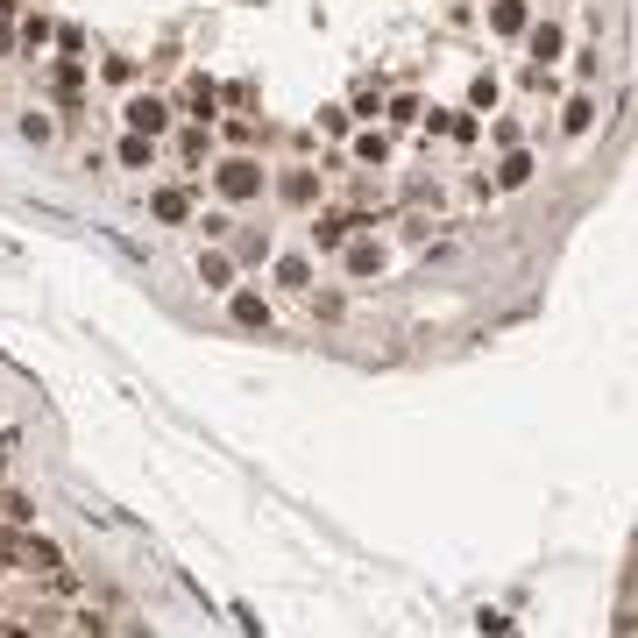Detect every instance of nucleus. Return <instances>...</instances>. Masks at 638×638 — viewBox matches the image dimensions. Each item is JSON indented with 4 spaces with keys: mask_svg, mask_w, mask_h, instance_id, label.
<instances>
[{
    "mask_svg": "<svg viewBox=\"0 0 638 638\" xmlns=\"http://www.w3.org/2000/svg\"><path fill=\"white\" fill-rule=\"evenodd\" d=\"M213 185H220V199L249 206V199H263V164H256V156H227V164L213 171Z\"/></svg>",
    "mask_w": 638,
    "mask_h": 638,
    "instance_id": "nucleus-1",
    "label": "nucleus"
},
{
    "mask_svg": "<svg viewBox=\"0 0 638 638\" xmlns=\"http://www.w3.org/2000/svg\"><path fill=\"white\" fill-rule=\"evenodd\" d=\"M121 121H128V135H164V128H171V100H156V93H135V100L121 107Z\"/></svg>",
    "mask_w": 638,
    "mask_h": 638,
    "instance_id": "nucleus-2",
    "label": "nucleus"
},
{
    "mask_svg": "<svg viewBox=\"0 0 638 638\" xmlns=\"http://www.w3.org/2000/svg\"><path fill=\"white\" fill-rule=\"evenodd\" d=\"M355 227H362L355 213H319V220H312V249H327V256L348 249V234H355Z\"/></svg>",
    "mask_w": 638,
    "mask_h": 638,
    "instance_id": "nucleus-3",
    "label": "nucleus"
},
{
    "mask_svg": "<svg viewBox=\"0 0 638 638\" xmlns=\"http://www.w3.org/2000/svg\"><path fill=\"white\" fill-rule=\"evenodd\" d=\"M185 114H192V128H213V121H220V86L192 78V86H185Z\"/></svg>",
    "mask_w": 638,
    "mask_h": 638,
    "instance_id": "nucleus-4",
    "label": "nucleus"
},
{
    "mask_svg": "<svg viewBox=\"0 0 638 638\" xmlns=\"http://www.w3.org/2000/svg\"><path fill=\"white\" fill-rule=\"evenodd\" d=\"M227 319H234V327H249V334H263V327H270V305H263L256 291H234V298H227Z\"/></svg>",
    "mask_w": 638,
    "mask_h": 638,
    "instance_id": "nucleus-5",
    "label": "nucleus"
},
{
    "mask_svg": "<svg viewBox=\"0 0 638 638\" xmlns=\"http://www.w3.org/2000/svg\"><path fill=\"white\" fill-rule=\"evenodd\" d=\"M149 213H156V220H171V227H185V220H192V192H185V185H164V192L149 199Z\"/></svg>",
    "mask_w": 638,
    "mask_h": 638,
    "instance_id": "nucleus-6",
    "label": "nucleus"
},
{
    "mask_svg": "<svg viewBox=\"0 0 638 638\" xmlns=\"http://www.w3.org/2000/svg\"><path fill=\"white\" fill-rule=\"evenodd\" d=\"M0 553H15V561L36 568V575H57V546L50 539H22V546H0Z\"/></svg>",
    "mask_w": 638,
    "mask_h": 638,
    "instance_id": "nucleus-7",
    "label": "nucleus"
},
{
    "mask_svg": "<svg viewBox=\"0 0 638 638\" xmlns=\"http://www.w3.org/2000/svg\"><path fill=\"white\" fill-rule=\"evenodd\" d=\"M490 29H497V36H525V29H532L525 0H490Z\"/></svg>",
    "mask_w": 638,
    "mask_h": 638,
    "instance_id": "nucleus-8",
    "label": "nucleus"
},
{
    "mask_svg": "<svg viewBox=\"0 0 638 638\" xmlns=\"http://www.w3.org/2000/svg\"><path fill=\"white\" fill-rule=\"evenodd\" d=\"M277 199H284V206H312V199H319V178H312V171H284V178H277Z\"/></svg>",
    "mask_w": 638,
    "mask_h": 638,
    "instance_id": "nucleus-9",
    "label": "nucleus"
},
{
    "mask_svg": "<svg viewBox=\"0 0 638 638\" xmlns=\"http://www.w3.org/2000/svg\"><path fill=\"white\" fill-rule=\"evenodd\" d=\"M341 263H348V277H376V270H383V249H376V242H348Z\"/></svg>",
    "mask_w": 638,
    "mask_h": 638,
    "instance_id": "nucleus-10",
    "label": "nucleus"
},
{
    "mask_svg": "<svg viewBox=\"0 0 638 638\" xmlns=\"http://www.w3.org/2000/svg\"><path fill=\"white\" fill-rule=\"evenodd\" d=\"M199 284H206V291H227V284H234V263H227L220 249H199Z\"/></svg>",
    "mask_w": 638,
    "mask_h": 638,
    "instance_id": "nucleus-11",
    "label": "nucleus"
},
{
    "mask_svg": "<svg viewBox=\"0 0 638 638\" xmlns=\"http://www.w3.org/2000/svg\"><path fill=\"white\" fill-rule=\"evenodd\" d=\"M525 36H532V57H539V64H553V57H561V43H568L561 29H553V22H532Z\"/></svg>",
    "mask_w": 638,
    "mask_h": 638,
    "instance_id": "nucleus-12",
    "label": "nucleus"
},
{
    "mask_svg": "<svg viewBox=\"0 0 638 638\" xmlns=\"http://www.w3.org/2000/svg\"><path fill=\"white\" fill-rule=\"evenodd\" d=\"M50 78H57V93H64V107H71V100H78V86H86V64H78V57H57V71H50Z\"/></svg>",
    "mask_w": 638,
    "mask_h": 638,
    "instance_id": "nucleus-13",
    "label": "nucleus"
},
{
    "mask_svg": "<svg viewBox=\"0 0 638 638\" xmlns=\"http://www.w3.org/2000/svg\"><path fill=\"white\" fill-rule=\"evenodd\" d=\"M277 284L284 291H312V263L305 256H277Z\"/></svg>",
    "mask_w": 638,
    "mask_h": 638,
    "instance_id": "nucleus-14",
    "label": "nucleus"
},
{
    "mask_svg": "<svg viewBox=\"0 0 638 638\" xmlns=\"http://www.w3.org/2000/svg\"><path fill=\"white\" fill-rule=\"evenodd\" d=\"M121 164H128V171H149V164H156V135H128V142H121Z\"/></svg>",
    "mask_w": 638,
    "mask_h": 638,
    "instance_id": "nucleus-15",
    "label": "nucleus"
},
{
    "mask_svg": "<svg viewBox=\"0 0 638 638\" xmlns=\"http://www.w3.org/2000/svg\"><path fill=\"white\" fill-rule=\"evenodd\" d=\"M525 178H532V156H525V149H511V156H504V171H497V185H504V192H518Z\"/></svg>",
    "mask_w": 638,
    "mask_h": 638,
    "instance_id": "nucleus-16",
    "label": "nucleus"
},
{
    "mask_svg": "<svg viewBox=\"0 0 638 638\" xmlns=\"http://www.w3.org/2000/svg\"><path fill=\"white\" fill-rule=\"evenodd\" d=\"M589 121H596V100H589V93H575V100H568V114H561V128H568V135H582Z\"/></svg>",
    "mask_w": 638,
    "mask_h": 638,
    "instance_id": "nucleus-17",
    "label": "nucleus"
},
{
    "mask_svg": "<svg viewBox=\"0 0 638 638\" xmlns=\"http://www.w3.org/2000/svg\"><path fill=\"white\" fill-rule=\"evenodd\" d=\"M15 36H22V43H29V50H43V43H50V36H57V29H50V22H43V15H22V29H15Z\"/></svg>",
    "mask_w": 638,
    "mask_h": 638,
    "instance_id": "nucleus-18",
    "label": "nucleus"
},
{
    "mask_svg": "<svg viewBox=\"0 0 638 638\" xmlns=\"http://www.w3.org/2000/svg\"><path fill=\"white\" fill-rule=\"evenodd\" d=\"M22 135H29V142H50L57 121H50V114H22Z\"/></svg>",
    "mask_w": 638,
    "mask_h": 638,
    "instance_id": "nucleus-19",
    "label": "nucleus"
},
{
    "mask_svg": "<svg viewBox=\"0 0 638 638\" xmlns=\"http://www.w3.org/2000/svg\"><path fill=\"white\" fill-rule=\"evenodd\" d=\"M319 135H348V107H319Z\"/></svg>",
    "mask_w": 638,
    "mask_h": 638,
    "instance_id": "nucleus-20",
    "label": "nucleus"
},
{
    "mask_svg": "<svg viewBox=\"0 0 638 638\" xmlns=\"http://www.w3.org/2000/svg\"><path fill=\"white\" fill-rule=\"evenodd\" d=\"M355 156H362V164H383V135H376V128L355 135Z\"/></svg>",
    "mask_w": 638,
    "mask_h": 638,
    "instance_id": "nucleus-21",
    "label": "nucleus"
},
{
    "mask_svg": "<svg viewBox=\"0 0 638 638\" xmlns=\"http://www.w3.org/2000/svg\"><path fill=\"white\" fill-rule=\"evenodd\" d=\"M312 312L319 319H341V291H312Z\"/></svg>",
    "mask_w": 638,
    "mask_h": 638,
    "instance_id": "nucleus-22",
    "label": "nucleus"
},
{
    "mask_svg": "<svg viewBox=\"0 0 638 638\" xmlns=\"http://www.w3.org/2000/svg\"><path fill=\"white\" fill-rule=\"evenodd\" d=\"M8 15H15V0H0V22H8Z\"/></svg>",
    "mask_w": 638,
    "mask_h": 638,
    "instance_id": "nucleus-23",
    "label": "nucleus"
}]
</instances>
